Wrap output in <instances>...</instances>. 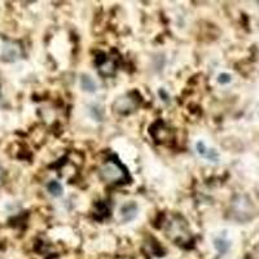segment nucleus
<instances>
[{
	"mask_svg": "<svg viewBox=\"0 0 259 259\" xmlns=\"http://www.w3.org/2000/svg\"><path fill=\"white\" fill-rule=\"evenodd\" d=\"M100 175L105 182L117 183L124 178V171L115 162H106L100 167Z\"/></svg>",
	"mask_w": 259,
	"mask_h": 259,
	"instance_id": "1",
	"label": "nucleus"
},
{
	"mask_svg": "<svg viewBox=\"0 0 259 259\" xmlns=\"http://www.w3.org/2000/svg\"><path fill=\"white\" fill-rule=\"evenodd\" d=\"M139 206L135 201H127L119 209V219L122 223H131L138 218Z\"/></svg>",
	"mask_w": 259,
	"mask_h": 259,
	"instance_id": "2",
	"label": "nucleus"
},
{
	"mask_svg": "<svg viewBox=\"0 0 259 259\" xmlns=\"http://www.w3.org/2000/svg\"><path fill=\"white\" fill-rule=\"evenodd\" d=\"M79 83L80 89H82L83 91L89 92V94H94V92L97 91L96 80H95L91 75H89V74H82V75H80Z\"/></svg>",
	"mask_w": 259,
	"mask_h": 259,
	"instance_id": "3",
	"label": "nucleus"
},
{
	"mask_svg": "<svg viewBox=\"0 0 259 259\" xmlns=\"http://www.w3.org/2000/svg\"><path fill=\"white\" fill-rule=\"evenodd\" d=\"M47 191L52 197H61L64 193V187L59 180H50L47 184Z\"/></svg>",
	"mask_w": 259,
	"mask_h": 259,
	"instance_id": "4",
	"label": "nucleus"
},
{
	"mask_svg": "<svg viewBox=\"0 0 259 259\" xmlns=\"http://www.w3.org/2000/svg\"><path fill=\"white\" fill-rule=\"evenodd\" d=\"M212 245H214L215 250L218 251L219 254H222V255L226 254L228 251V249H230V241L226 237H221V236H218V237H215L212 240Z\"/></svg>",
	"mask_w": 259,
	"mask_h": 259,
	"instance_id": "5",
	"label": "nucleus"
},
{
	"mask_svg": "<svg viewBox=\"0 0 259 259\" xmlns=\"http://www.w3.org/2000/svg\"><path fill=\"white\" fill-rule=\"evenodd\" d=\"M134 108V103L131 101V99H128V97H122V99H119V100L115 103V110H118V112H128L130 109H133Z\"/></svg>",
	"mask_w": 259,
	"mask_h": 259,
	"instance_id": "6",
	"label": "nucleus"
},
{
	"mask_svg": "<svg viewBox=\"0 0 259 259\" xmlns=\"http://www.w3.org/2000/svg\"><path fill=\"white\" fill-rule=\"evenodd\" d=\"M194 150H196V153H197L198 156L202 157V158H206L210 148L207 147V144L203 142V140H197L196 144H194Z\"/></svg>",
	"mask_w": 259,
	"mask_h": 259,
	"instance_id": "7",
	"label": "nucleus"
},
{
	"mask_svg": "<svg viewBox=\"0 0 259 259\" xmlns=\"http://www.w3.org/2000/svg\"><path fill=\"white\" fill-rule=\"evenodd\" d=\"M217 80H218L219 84L226 85V84H230V83L232 82V77H231V74L228 73H221L218 75V78H217Z\"/></svg>",
	"mask_w": 259,
	"mask_h": 259,
	"instance_id": "8",
	"label": "nucleus"
},
{
	"mask_svg": "<svg viewBox=\"0 0 259 259\" xmlns=\"http://www.w3.org/2000/svg\"><path fill=\"white\" fill-rule=\"evenodd\" d=\"M159 95H161L162 100H163V101H167V99L170 97V96H168V94L167 95L165 94V90H159Z\"/></svg>",
	"mask_w": 259,
	"mask_h": 259,
	"instance_id": "9",
	"label": "nucleus"
}]
</instances>
